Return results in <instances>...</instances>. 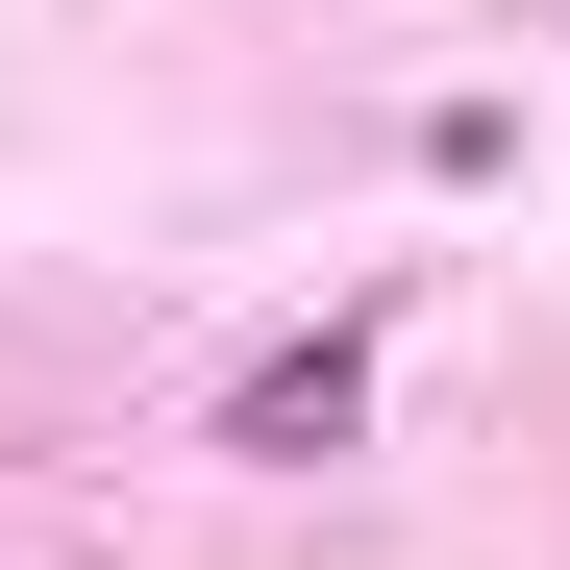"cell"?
I'll return each mask as SVG.
<instances>
[{
    "label": "cell",
    "mask_w": 570,
    "mask_h": 570,
    "mask_svg": "<svg viewBox=\"0 0 570 570\" xmlns=\"http://www.w3.org/2000/svg\"><path fill=\"white\" fill-rule=\"evenodd\" d=\"M347 397H372V323H323V347H273L248 397H224V446H347Z\"/></svg>",
    "instance_id": "cell-1"
}]
</instances>
